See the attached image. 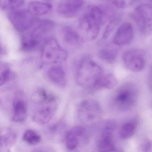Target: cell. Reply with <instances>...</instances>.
I'll return each instance as SVG.
<instances>
[{
	"instance_id": "1",
	"label": "cell",
	"mask_w": 152,
	"mask_h": 152,
	"mask_svg": "<svg viewBox=\"0 0 152 152\" xmlns=\"http://www.w3.org/2000/svg\"><path fill=\"white\" fill-rule=\"evenodd\" d=\"M111 9L105 6H90L79 19V33L82 41L94 40L100 31L101 25L111 19Z\"/></svg>"
},
{
	"instance_id": "2",
	"label": "cell",
	"mask_w": 152,
	"mask_h": 152,
	"mask_svg": "<svg viewBox=\"0 0 152 152\" xmlns=\"http://www.w3.org/2000/svg\"><path fill=\"white\" fill-rule=\"evenodd\" d=\"M37 106L33 115V120L39 124L49 122L58 109L56 97L45 89H39L36 92Z\"/></svg>"
},
{
	"instance_id": "3",
	"label": "cell",
	"mask_w": 152,
	"mask_h": 152,
	"mask_svg": "<svg viewBox=\"0 0 152 152\" xmlns=\"http://www.w3.org/2000/svg\"><path fill=\"white\" fill-rule=\"evenodd\" d=\"M103 74L101 67L89 58H84L78 65L75 74L76 82L87 89H97L99 80Z\"/></svg>"
},
{
	"instance_id": "4",
	"label": "cell",
	"mask_w": 152,
	"mask_h": 152,
	"mask_svg": "<svg viewBox=\"0 0 152 152\" xmlns=\"http://www.w3.org/2000/svg\"><path fill=\"white\" fill-rule=\"evenodd\" d=\"M66 51L59 45L54 38H48L42 43L41 58L46 64H61L66 60Z\"/></svg>"
},
{
	"instance_id": "5",
	"label": "cell",
	"mask_w": 152,
	"mask_h": 152,
	"mask_svg": "<svg viewBox=\"0 0 152 152\" xmlns=\"http://www.w3.org/2000/svg\"><path fill=\"white\" fill-rule=\"evenodd\" d=\"M102 110L98 102L92 99L82 101L78 106L77 115L80 122L90 126L96 123L100 118Z\"/></svg>"
},
{
	"instance_id": "6",
	"label": "cell",
	"mask_w": 152,
	"mask_h": 152,
	"mask_svg": "<svg viewBox=\"0 0 152 152\" xmlns=\"http://www.w3.org/2000/svg\"><path fill=\"white\" fill-rule=\"evenodd\" d=\"M137 91L135 86L131 83L123 84L117 90L114 96L115 104L120 110H129L133 107L137 101Z\"/></svg>"
},
{
	"instance_id": "7",
	"label": "cell",
	"mask_w": 152,
	"mask_h": 152,
	"mask_svg": "<svg viewBox=\"0 0 152 152\" xmlns=\"http://www.w3.org/2000/svg\"><path fill=\"white\" fill-rule=\"evenodd\" d=\"M8 17L14 28L20 32L28 31L37 22L28 10L19 8L10 11Z\"/></svg>"
},
{
	"instance_id": "8",
	"label": "cell",
	"mask_w": 152,
	"mask_h": 152,
	"mask_svg": "<svg viewBox=\"0 0 152 152\" xmlns=\"http://www.w3.org/2000/svg\"><path fill=\"white\" fill-rule=\"evenodd\" d=\"M133 18L142 34L145 36L152 33V6L142 4L135 9Z\"/></svg>"
},
{
	"instance_id": "9",
	"label": "cell",
	"mask_w": 152,
	"mask_h": 152,
	"mask_svg": "<svg viewBox=\"0 0 152 152\" xmlns=\"http://www.w3.org/2000/svg\"><path fill=\"white\" fill-rule=\"evenodd\" d=\"M87 126H76L70 129L65 137V145L70 150L77 149L88 141L90 133Z\"/></svg>"
},
{
	"instance_id": "10",
	"label": "cell",
	"mask_w": 152,
	"mask_h": 152,
	"mask_svg": "<svg viewBox=\"0 0 152 152\" xmlns=\"http://www.w3.org/2000/svg\"><path fill=\"white\" fill-rule=\"evenodd\" d=\"M123 63L126 68L133 72H139L145 66V54L139 49H132L125 51L122 56Z\"/></svg>"
},
{
	"instance_id": "11",
	"label": "cell",
	"mask_w": 152,
	"mask_h": 152,
	"mask_svg": "<svg viewBox=\"0 0 152 152\" xmlns=\"http://www.w3.org/2000/svg\"><path fill=\"white\" fill-rule=\"evenodd\" d=\"M115 128L113 122L109 121L105 124L98 141V149L99 151L113 152L116 150L113 140V131Z\"/></svg>"
},
{
	"instance_id": "12",
	"label": "cell",
	"mask_w": 152,
	"mask_h": 152,
	"mask_svg": "<svg viewBox=\"0 0 152 152\" xmlns=\"http://www.w3.org/2000/svg\"><path fill=\"white\" fill-rule=\"evenodd\" d=\"M83 5V0H67L58 5L57 11L62 17L73 18L80 13Z\"/></svg>"
},
{
	"instance_id": "13",
	"label": "cell",
	"mask_w": 152,
	"mask_h": 152,
	"mask_svg": "<svg viewBox=\"0 0 152 152\" xmlns=\"http://www.w3.org/2000/svg\"><path fill=\"white\" fill-rule=\"evenodd\" d=\"M133 37L134 31L132 25L129 22H125L117 29L114 35L113 42L116 46H124L131 42Z\"/></svg>"
},
{
	"instance_id": "14",
	"label": "cell",
	"mask_w": 152,
	"mask_h": 152,
	"mask_svg": "<svg viewBox=\"0 0 152 152\" xmlns=\"http://www.w3.org/2000/svg\"><path fill=\"white\" fill-rule=\"evenodd\" d=\"M13 120L17 123L26 121L28 115L27 104L23 97L17 96L14 99L13 104Z\"/></svg>"
},
{
	"instance_id": "15",
	"label": "cell",
	"mask_w": 152,
	"mask_h": 152,
	"mask_svg": "<svg viewBox=\"0 0 152 152\" xmlns=\"http://www.w3.org/2000/svg\"><path fill=\"white\" fill-rule=\"evenodd\" d=\"M47 75L52 83L59 88H65L67 80L65 72L63 67L59 66H54L50 68Z\"/></svg>"
},
{
	"instance_id": "16",
	"label": "cell",
	"mask_w": 152,
	"mask_h": 152,
	"mask_svg": "<svg viewBox=\"0 0 152 152\" xmlns=\"http://www.w3.org/2000/svg\"><path fill=\"white\" fill-rule=\"evenodd\" d=\"M61 35L65 43L69 46H77L81 42H82L79 32L70 26L63 27L61 30Z\"/></svg>"
},
{
	"instance_id": "17",
	"label": "cell",
	"mask_w": 152,
	"mask_h": 152,
	"mask_svg": "<svg viewBox=\"0 0 152 152\" xmlns=\"http://www.w3.org/2000/svg\"><path fill=\"white\" fill-rule=\"evenodd\" d=\"M17 139V134L12 129H6L1 132L0 142L1 151L7 150L12 147L16 142Z\"/></svg>"
},
{
	"instance_id": "18",
	"label": "cell",
	"mask_w": 152,
	"mask_h": 152,
	"mask_svg": "<svg viewBox=\"0 0 152 152\" xmlns=\"http://www.w3.org/2000/svg\"><path fill=\"white\" fill-rule=\"evenodd\" d=\"M52 8V6L49 3L33 1L29 2L27 10L31 15L35 16L48 14Z\"/></svg>"
},
{
	"instance_id": "19",
	"label": "cell",
	"mask_w": 152,
	"mask_h": 152,
	"mask_svg": "<svg viewBox=\"0 0 152 152\" xmlns=\"http://www.w3.org/2000/svg\"><path fill=\"white\" fill-rule=\"evenodd\" d=\"M118 83L117 79L112 74L102 75L99 80L97 85V89H110L114 88Z\"/></svg>"
},
{
	"instance_id": "20",
	"label": "cell",
	"mask_w": 152,
	"mask_h": 152,
	"mask_svg": "<svg viewBox=\"0 0 152 152\" xmlns=\"http://www.w3.org/2000/svg\"><path fill=\"white\" fill-rule=\"evenodd\" d=\"M15 74L11 70L8 64L6 63H1L0 65V84L1 86L14 79Z\"/></svg>"
},
{
	"instance_id": "21",
	"label": "cell",
	"mask_w": 152,
	"mask_h": 152,
	"mask_svg": "<svg viewBox=\"0 0 152 152\" xmlns=\"http://www.w3.org/2000/svg\"><path fill=\"white\" fill-rule=\"evenodd\" d=\"M117 52L115 49L103 48L98 53L99 57L103 61L110 64L114 63L117 58Z\"/></svg>"
},
{
	"instance_id": "22",
	"label": "cell",
	"mask_w": 152,
	"mask_h": 152,
	"mask_svg": "<svg viewBox=\"0 0 152 152\" xmlns=\"http://www.w3.org/2000/svg\"><path fill=\"white\" fill-rule=\"evenodd\" d=\"M136 125L134 122H129L124 124L120 131V136L123 140L128 139L134 135L136 131Z\"/></svg>"
},
{
	"instance_id": "23",
	"label": "cell",
	"mask_w": 152,
	"mask_h": 152,
	"mask_svg": "<svg viewBox=\"0 0 152 152\" xmlns=\"http://www.w3.org/2000/svg\"><path fill=\"white\" fill-rule=\"evenodd\" d=\"M23 139L25 142L29 145H35L40 142L41 137L35 131L28 129L25 132Z\"/></svg>"
},
{
	"instance_id": "24",
	"label": "cell",
	"mask_w": 152,
	"mask_h": 152,
	"mask_svg": "<svg viewBox=\"0 0 152 152\" xmlns=\"http://www.w3.org/2000/svg\"><path fill=\"white\" fill-rule=\"evenodd\" d=\"M25 0H0L1 10H11L18 9L24 3Z\"/></svg>"
},
{
	"instance_id": "25",
	"label": "cell",
	"mask_w": 152,
	"mask_h": 152,
	"mask_svg": "<svg viewBox=\"0 0 152 152\" xmlns=\"http://www.w3.org/2000/svg\"><path fill=\"white\" fill-rule=\"evenodd\" d=\"M121 17L118 15H115L113 16L104 31L103 35V39L105 40L108 39V37L113 31L116 26L119 24L121 21Z\"/></svg>"
},
{
	"instance_id": "26",
	"label": "cell",
	"mask_w": 152,
	"mask_h": 152,
	"mask_svg": "<svg viewBox=\"0 0 152 152\" xmlns=\"http://www.w3.org/2000/svg\"><path fill=\"white\" fill-rule=\"evenodd\" d=\"M152 143L150 141H147L144 143L142 147L144 151H149L152 148Z\"/></svg>"
},
{
	"instance_id": "27",
	"label": "cell",
	"mask_w": 152,
	"mask_h": 152,
	"mask_svg": "<svg viewBox=\"0 0 152 152\" xmlns=\"http://www.w3.org/2000/svg\"><path fill=\"white\" fill-rule=\"evenodd\" d=\"M148 85L149 88L152 92V66L150 70L149 73V78H148Z\"/></svg>"
},
{
	"instance_id": "28",
	"label": "cell",
	"mask_w": 152,
	"mask_h": 152,
	"mask_svg": "<svg viewBox=\"0 0 152 152\" xmlns=\"http://www.w3.org/2000/svg\"><path fill=\"white\" fill-rule=\"evenodd\" d=\"M43 1H47V2H48V1H51L52 0H43Z\"/></svg>"
},
{
	"instance_id": "29",
	"label": "cell",
	"mask_w": 152,
	"mask_h": 152,
	"mask_svg": "<svg viewBox=\"0 0 152 152\" xmlns=\"http://www.w3.org/2000/svg\"></svg>"
},
{
	"instance_id": "30",
	"label": "cell",
	"mask_w": 152,
	"mask_h": 152,
	"mask_svg": "<svg viewBox=\"0 0 152 152\" xmlns=\"http://www.w3.org/2000/svg\"><path fill=\"white\" fill-rule=\"evenodd\" d=\"M151 1H152V0H151Z\"/></svg>"
},
{
	"instance_id": "31",
	"label": "cell",
	"mask_w": 152,
	"mask_h": 152,
	"mask_svg": "<svg viewBox=\"0 0 152 152\" xmlns=\"http://www.w3.org/2000/svg\"><path fill=\"white\" fill-rule=\"evenodd\" d=\"M83 1H84V0H83Z\"/></svg>"
}]
</instances>
